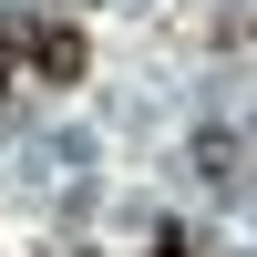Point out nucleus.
I'll return each mask as SVG.
<instances>
[{"label":"nucleus","instance_id":"f257e3e1","mask_svg":"<svg viewBox=\"0 0 257 257\" xmlns=\"http://www.w3.org/2000/svg\"><path fill=\"white\" fill-rule=\"evenodd\" d=\"M11 62L31 82H82V72H93V41H82L72 21H21V31H11Z\"/></svg>","mask_w":257,"mask_h":257},{"label":"nucleus","instance_id":"f03ea898","mask_svg":"<svg viewBox=\"0 0 257 257\" xmlns=\"http://www.w3.org/2000/svg\"><path fill=\"white\" fill-rule=\"evenodd\" d=\"M155 257H196V247H185V237H155Z\"/></svg>","mask_w":257,"mask_h":257},{"label":"nucleus","instance_id":"7ed1b4c3","mask_svg":"<svg viewBox=\"0 0 257 257\" xmlns=\"http://www.w3.org/2000/svg\"><path fill=\"white\" fill-rule=\"evenodd\" d=\"M0 72H21V62H11V41H0Z\"/></svg>","mask_w":257,"mask_h":257}]
</instances>
